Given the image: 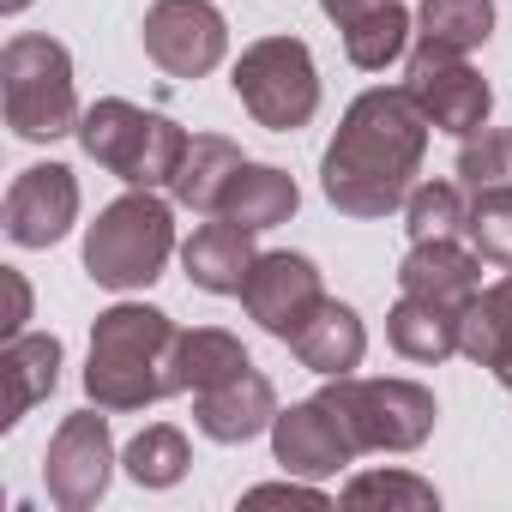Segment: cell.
I'll return each mask as SVG.
<instances>
[{
  "mask_svg": "<svg viewBox=\"0 0 512 512\" xmlns=\"http://www.w3.org/2000/svg\"><path fill=\"white\" fill-rule=\"evenodd\" d=\"M428 133L434 127L404 85L362 91L344 109V121L320 157L326 205L356 217V223H380V217L404 211V199L422 175V157H428Z\"/></svg>",
  "mask_w": 512,
  "mask_h": 512,
  "instance_id": "obj_1",
  "label": "cell"
},
{
  "mask_svg": "<svg viewBox=\"0 0 512 512\" xmlns=\"http://www.w3.org/2000/svg\"><path fill=\"white\" fill-rule=\"evenodd\" d=\"M175 320L151 302H115L91 326V356H85V398L109 416L151 410L175 398L169 380V350H175Z\"/></svg>",
  "mask_w": 512,
  "mask_h": 512,
  "instance_id": "obj_2",
  "label": "cell"
},
{
  "mask_svg": "<svg viewBox=\"0 0 512 512\" xmlns=\"http://www.w3.org/2000/svg\"><path fill=\"white\" fill-rule=\"evenodd\" d=\"M169 253H175V199H163L151 187H127L85 229V272H91V284H103L115 296L151 290L169 266Z\"/></svg>",
  "mask_w": 512,
  "mask_h": 512,
  "instance_id": "obj_3",
  "label": "cell"
},
{
  "mask_svg": "<svg viewBox=\"0 0 512 512\" xmlns=\"http://www.w3.org/2000/svg\"><path fill=\"white\" fill-rule=\"evenodd\" d=\"M0 109H7V127L31 145H55L67 133H79L85 109H79L67 43H55L43 31L7 37V49H0Z\"/></svg>",
  "mask_w": 512,
  "mask_h": 512,
  "instance_id": "obj_4",
  "label": "cell"
},
{
  "mask_svg": "<svg viewBox=\"0 0 512 512\" xmlns=\"http://www.w3.org/2000/svg\"><path fill=\"white\" fill-rule=\"evenodd\" d=\"M73 139H79V151H85L97 169L121 175L127 187L169 193V181H175V169H181L193 133H187L181 121L157 115V109L127 103V97H97V103L85 109V121H79Z\"/></svg>",
  "mask_w": 512,
  "mask_h": 512,
  "instance_id": "obj_5",
  "label": "cell"
},
{
  "mask_svg": "<svg viewBox=\"0 0 512 512\" xmlns=\"http://www.w3.org/2000/svg\"><path fill=\"white\" fill-rule=\"evenodd\" d=\"M229 85H235V103L266 133H296L320 115V67H314V49L302 37L247 43Z\"/></svg>",
  "mask_w": 512,
  "mask_h": 512,
  "instance_id": "obj_6",
  "label": "cell"
},
{
  "mask_svg": "<svg viewBox=\"0 0 512 512\" xmlns=\"http://www.w3.org/2000/svg\"><path fill=\"white\" fill-rule=\"evenodd\" d=\"M320 398L338 410V422L350 428L356 452H416L428 446L434 422H440V404L428 386L416 380H356V374H338L320 386Z\"/></svg>",
  "mask_w": 512,
  "mask_h": 512,
  "instance_id": "obj_7",
  "label": "cell"
},
{
  "mask_svg": "<svg viewBox=\"0 0 512 512\" xmlns=\"http://www.w3.org/2000/svg\"><path fill=\"white\" fill-rule=\"evenodd\" d=\"M115 434H109V410H73L61 416V428L49 434V452H43V488L61 512H91L109 482H115Z\"/></svg>",
  "mask_w": 512,
  "mask_h": 512,
  "instance_id": "obj_8",
  "label": "cell"
},
{
  "mask_svg": "<svg viewBox=\"0 0 512 512\" xmlns=\"http://www.w3.org/2000/svg\"><path fill=\"white\" fill-rule=\"evenodd\" d=\"M404 91L416 97V109L428 115V127H434V133H452V139L488 127V115H494L488 79L470 67V55H452V49L416 43V49L404 55Z\"/></svg>",
  "mask_w": 512,
  "mask_h": 512,
  "instance_id": "obj_9",
  "label": "cell"
},
{
  "mask_svg": "<svg viewBox=\"0 0 512 512\" xmlns=\"http://www.w3.org/2000/svg\"><path fill=\"white\" fill-rule=\"evenodd\" d=\"M139 43L169 79H205L229 55V19L211 0H151Z\"/></svg>",
  "mask_w": 512,
  "mask_h": 512,
  "instance_id": "obj_10",
  "label": "cell"
},
{
  "mask_svg": "<svg viewBox=\"0 0 512 512\" xmlns=\"http://www.w3.org/2000/svg\"><path fill=\"white\" fill-rule=\"evenodd\" d=\"M320 302H326L320 266L308 260V253H290V247L260 253V260H253V272H247V284H241L247 320L260 326L266 338H278V344H290V338L308 326V314H314Z\"/></svg>",
  "mask_w": 512,
  "mask_h": 512,
  "instance_id": "obj_11",
  "label": "cell"
},
{
  "mask_svg": "<svg viewBox=\"0 0 512 512\" xmlns=\"http://www.w3.org/2000/svg\"><path fill=\"white\" fill-rule=\"evenodd\" d=\"M13 247H55L79 223V175L67 163H31L13 175L7 205H0Z\"/></svg>",
  "mask_w": 512,
  "mask_h": 512,
  "instance_id": "obj_12",
  "label": "cell"
},
{
  "mask_svg": "<svg viewBox=\"0 0 512 512\" xmlns=\"http://www.w3.org/2000/svg\"><path fill=\"white\" fill-rule=\"evenodd\" d=\"M272 458L284 464V476H308V482H326L338 470H350L362 452L350 440V428L338 422V410L314 392L290 410H278L272 422Z\"/></svg>",
  "mask_w": 512,
  "mask_h": 512,
  "instance_id": "obj_13",
  "label": "cell"
},
{
  "mask_svg": "<svg viewBox=\"0 0 512 512\" xmlns=\"http://www.w3.org/2000/svg\"><path fill=\"white\" fill-rule=\"evenodd\" d=\"M278 392H272V380L260 374V368H235L229 380H217V386H205V392H193V428L205 434V440H217V446H247V440H260V434H272V422H278Z\"/></svg>",
  "mask_w": 512,
  "mask_h": 512,
  "instance_id": "obj_14",
  "label": "cell"
},
{
  "mask_svg": "<svg viewBox=\"0 0 512 512\" xmlns=\"http://www.w3.org/2000/svg\"><path fill=\"white\" fill-rule=\"evenodd\" d=\"M398 290L464 314L482 290V260L470 241H410V253L398 260Z\"/></svg>",
  "mask_w": 512,
  "mask_h": 512,
  "instance_id": "obj_15",
  "label": "cell"
},
{
  "mask_svg": "<svg viewBox=\"0 0 512 512\" xmlns=\"http://www.w3.org/2000/svg\"><path fill=\"white\" fill-rule=\"evenodd\" d=\"M253 260H260V247H253V229L229 223V217H211L199 223L187 241H181V272L193 290L205 296H241Z\"/></svg>",
  "mask_w": 512,
  "mask_h": 512,
  "instance_id": "obj_16",
  "label": "cell"
},
{
  "mask_svg": "<svg viewBox=\"0 0 512 512\" xmlns=\"http://www.w3.org/2000/svg\"><path fill=\"white\" fill-rule=\"evenodd\" d=\"M290 356H296L308 374H320V380L356 374L362 356H368V326H362V314H356L350 302H332V296H326V302L308 314V326L290 338Z\"/></svg>",
  "mask_w": 512,
  "mask_h": 512,
  "instance_id": "obj_17",
  "label": "cell"
},
{
  "mask_svg": "<svg viewBox=\"0 0 512 512\" xmlns=\"http://www.w3.org/2000/svg\"><path fill=\"white\" fill-rule=\"evenodd\" d=\"M296 205H302V187H296L290 169L253 163V157H247V163L229 175V187H223V199H217V217H229V223H241V229H253V235H266V229L290 223Z\"/></svg>",
  "mask_w": 512,
  "mask_h": 512,
  "instance_id": "obj_18",
  "label": "cell"
},
{
  "mask_svg": "<svg viewBox=\"0 0 512 512\" xmlns=\"http://www.w3.org/2000/svg\"><path fill=\"white\" fill-rule=\"evenodd\" d=\"M61 338L55 332H19L0 350V374H7V416L0 428H19L55 386H61Z\"/></svg>",
  "mask_w": 512,
  "mask_h": 512,
  "instance_id": "obj_19",
  "label": "cell"
},
{
  "mask_svg": "<svg viewBox=\"0 0 512 512\" xmlns=\"http://www.w3.org/2000/svg\"><path fill=\"white\" fill-rule=\"evenodd\" d=\"M241 163H247V157H241L235 139H223V133H193V139H187V157H181V169H175V181H169V199H175L181 211L217 217V199H223V187H229V175H235Z\"/></svg>",
  "mask_w": 512,
  "mask_h": 512,
  "instance_id": "obj_20",
  "label": "cell"
},
{
  "mask_svg": "<svg viewBox=\"0 0 512 512\" xmlns=\"http://www.w3.org/2000/svg\"><path fill=\"white\" fill-rule=\"evenodd\" d=\"M386 344L404 356V362H422V368H440L446 356H458V314L440 308V302H422V296H404L392 302L386 314Z\"/></svg>",
  "mask_w": 512,
  "mask_h": 512,
  "instance_id": "obj_21",
  "label": "cell"
},
{
  "mask_svg": "<svg viewBox=\"0 0 512 512\" xmlns=\"http://www.w3.org/2000/svg\"><path fill=\"white\" fill-rule=\"evenodd\" d=\"M253 356L241 350L235 332L223 326H193V332H175V350H169V380L175 392H205L217 380H229L235 368H247Z\"/></svg>",
  "mask_w": 512,
  "mask_h": 512,
  "instance_id": "obj_22",
  "label": "cell"
},
{
  "mask_svg": "<svg viewBox=\"0 0 512 512\" xmlns=\"http://www.w3.org/2000/svg\"><path fill=\"white\" fill-rule=\"evenodd\" d=\"M458 356L476 368H500L512 356V272L488 290H476V302L458 314Z\"/></svg>",
  "mask_w": 512,
  "mask_h": 512,
  "instance_id": "obj_23",
  "label": "cell"
},
{
  "mask_svg": "<svg viewBox=\"0 0 512 512\" xmlns=\"http://www.w3.org/2000/svg\"><path fill=\"white\" fill-rule=\"evenodd\" d=\"M338 37H344L350 67H362V73H386L392 61L410 55L416 19L398 7V0H386V7H368V13H356L350 25H338Z\"/></svg>",
  "mask_w": 512,
  "mask_h": 512,
  "instance_id": "obj_24",
  "label": "cell"
},
{
  "mask_svg": "<svg viewBox=\"0 0 512 512\" xmlns=\"http://www.w3.org/2000/svg\"><path fill=\"white\" fill-rule=\"evenodd\" d=\"M494 37V0H422L416 7V43L470 55Z\"/></svg>",
  "mask_w": 512,
  "mask_h": 512,
  "instance_id": "obj_25",
  "label": "cell"
},
{
  "mask_svg": "<svg viewBox=\"0 0 512 512\" xmlns=\"http://www.w3.org/2000/svg\"><path fill=\"white\" fill-rule=\"evenodd\" d=\"M470 223V187L464 181H416L404 199L410 241H464Z\"/></svg>",
  "mask_w": 512,
  "mask_h": 512,
  "instance_id": "obj_26",
  "label": "cell"
},
{
  "mask_svg": "<svg viewBox=\"0 0 512 512\" xmlns=\"http://www.w3.org/2000/svg\"><path fill=\"white\" fill-rule=\"evenodd\" d=\"M187 464H193V452H187V434H181L175 422L139 428V434L127 440V452H121V470H127L139 488H175V482L187 476Z\"/></svg>",
  "mask_w": 512,
  "mask_h": 512,
  "instance_id": "obj_27",
  "label": "cell"
},
{
  "mask_svg": "<svg viewBox=\"0 0 512 512\" xmlns=\"http://www.w3.org/2000/svg\"><path fill=\"white\" fill-rule=\"evenodd\" d=\"M464 241L476 247V260H482V266L512 272V181H500V187H476V193H470Z\"/></svg>",
  "mask_w": 512,
  "mask_h": 512,
  "instance_id": "obj_28",
  "label": "cell"
},
{
  "mask_svg": "<svg viewBox=\"0 0 512 512\" xmlns=\"http://www.w3.org/2000/svg\"><path fill=\"white\" fill-rule=\"evenodd\" d=\"M344 506H410V512H434L440 494H434V482H422L410 470H356L344 482Z\"/></svg>",
  "mask_w": 512,
  "mask_h": 512,
  "instance_id": "obj_29",
  "label": "cell"
},
{
  "mask_svg": "<svg viewBox=\"0 0 512 512\" xmlns=\"http://www.w3.org/2000/svg\"><path fill=\"white\" fill-rule=\"evenodd\" d=\"M458 181H464L470 193L512 181V133H500V127L464 133V139H458Z\"/></svg>",
  "mask_w": 512,
  "mask_h": 512,
  "instance_id": "obj_30",
  "label": "cell"
},
{
  "mask_svg": "<svg viewBox=\"0 0 512 512\" xmlns=\"http://www.w3.org/2000/svg\"><path fill=\"white\" fill-rule=\"evenodd\" d=\"M241 506H314V512H320L326 494L308 488V476H290V482H260V488H247Z\"/></svg>",
  "mask_w": 512,
  "mask_h": 512,
  "instance_id": "obj_31",
  "label": "cell"
},
{
  "mask_svg": "<svg viewBox=\"0 0 512 512\" xmlns=\"http://www.w3.org/2000/svg\"><path fill=\"white\" fill-rule=\"evenodd\" d=\"M7 290H13V320H7V338H19V332H25V320H31V284H25L19 272H7Z\"/></svg>",
  "mask_w": 512,
  "mask_h": 512,
  "instance_id": "obj_32",
  "label": "cell"
},
{
  "mask_svg": "<svg viewBox=\"0 0 512 512\" xmlns=\"http://www.w3.org/2000/svg\"><path fill=\"white\" fill-rule=\"evenodd\" d=\"M368 7H386V0H320V13H326L332 25H350V19L368 13Z\"/></svg>",
  "mask_w": 512,
  "mask_h": 512,
  "instance_id": "obj_33",
  "label": "cell"
},
{
  "mask_svg": "<svg viewBox=\"0 0 512 512\" xmlns=\"http://www.w3.org/2000/svg\"><path fill=\"white\" fill-rule=\"evenodd\" d=\"M25 7H31V0H0V13H7V19H19Z\"/></svg>",
  "mask_w": 512,
  "mask_h": 512,
  "instance_id": "obj_34",
  "label": "cell"
},
{
  "mask_svg": "<svg viewBox=\"0 0 512 512\" xmlns=\"http://www.w3.org/2000/svg\"><path fill=\"white\" fill-rule=\"evenodd\" d=\"M494 380H500V386H506V392H512V356H506V362H500V368H494Z\"/></svg>",
  "mask_w": 512,
  "mask_h": 512,
  "instance_id": "obj_35",
  "label": "cell"
}]
</instances>
